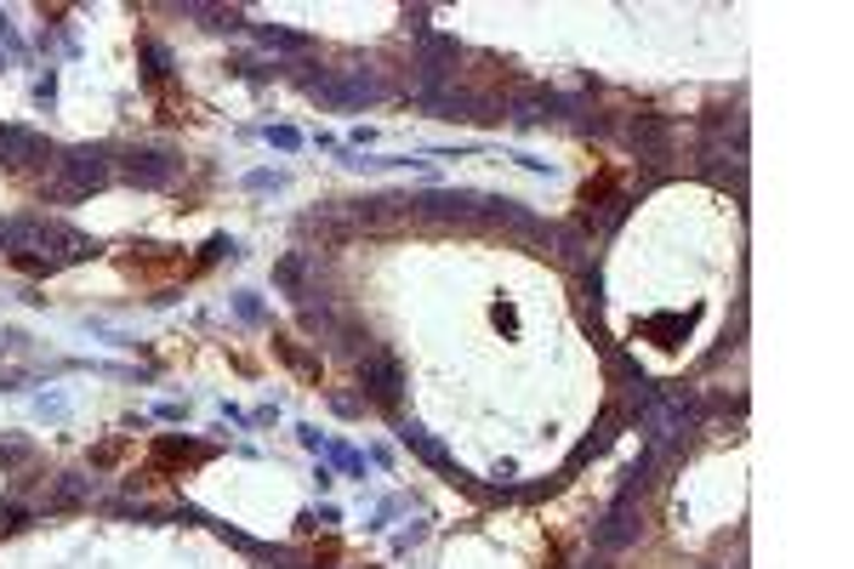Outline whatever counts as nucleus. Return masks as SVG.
Instances as JSON below:
<instances>
[{
    "instance_id": "1",
    "label": "nucleus",
    "mask_w": 854,
    "mask_h": 569,
    "mask_svg": "<svg viewBox=\"0 0 854 569\" xmlns=\"http://www.w3.org/2000/svg\"><path fill=\"white\" fill-rule=\"evenodd\" d=\"M120 267H125V274H138V280H183V274H194V262L188 256H120Z\"/></svg>"
}]
</instances>
